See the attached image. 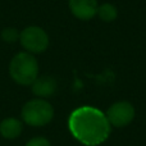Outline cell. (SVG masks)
<instances>
[{"label":"cell","instance_id":"9c48e42d","mask_svg":"<svg viewBox=\"0 0 146 146\" xmlns=\"http://www.w3.org/2000/svg\"><path fill=\"white\" fill-rule=\"evenodd\" d=\"M96 14L103 22L110 23L113 21H115L117 17H118V9H117L115 5L110 4V3H104V4L98 7V13Z\"/></svg>","mask_w":146,"mask_h":146},{"label":"cell","instance_id":"3957f363","mask_svg":"<svg viewBox=\"0 0 146 146\" xmlns=\"http://www.w3.org/2000/svg\"><path fill=\"white\" fill-rule=\"evenodd\" d=\"M22 122L31 127H44L54 118V108L46 99L36 98L25 103L21 110Z\"/></svg>","mask_w":146,"mask_h":146},{"label":"cell","instance_id":"30bf717a","mask_svg":"<svg viewBox=\"0 0 146 146\" xmlns=\"http://www.w3.org/2000/svg\"><path fill=\"white\" fill-rule=\"evenodd\" d=\"M19 31L17 30L15 27H7L1 31V38L3 41L8 44H14L17 41H19Z\"/></svg>","mask_w":146,"mask_h":146},{"label":"cell","instance_id":"ba28073f","mask_svg":"<svg viewBox=\"0 0 146 146\" xmlns=\"http://www.w3.org/2000/svg\"><path fill=\"white\" fill-rule=\"evenodd\" d=\"M23 131V122L14 117H8L0 122V135L5 140H14Z\"/></svg>","mask_w":146,"mask_h":146},{"label":"cell","instance_id":"6da1fadb","mask_svg":"<svg viewBox=\"0 0 146 146\" xmlns=\"http://www.w3.org/2000/svg\"><path fill=\"white\" fill-rule=\"evenodd\" d=\"M68 128L72 136L86 146H99L108 140L111 126L105 113L94 106H80L68 118Z\"/></svg>","mask_w":146,"mask_h":146},{"label":"cell","instance_id":"7a4b0ae2","mask_svg":"<svg viewBox=\"0 0 146 146\" xmlns=\"http://www.w3.org/2000/svg\"><path fill=\"white\" fill-rule=\"evenodd\" d=\"M38 63L35 55L27 51L17 53L9 63V76L21 86H31L38 77Z\"/></svg>","mask_w":146,"mask_h":146},{"label":"cell","instance_id":"5b68a950","mask_svg":"<svg viewBox=\"0 0 146 146\" xmlns=\"http://www.w3.org/2000/svg\"><path fill=\"white\" fill-rule=\"evenodd\" d=\"M105 115L111 127L123 128V127L128 126L135 119L136 110H135V106L129 101L121 100L111 104L109 106V109L106 110Z\"/></svg>","mask_w":146,"mask_h":146},{"label":"cell","instance_id":"52a82bcc","mask_svg":"<svg viewBox=\"0 0 146 146\" xmlns=\"http://www.w3.org/2000/svg\"><path fill=\"white\" fill-rule=\"evenodd\" d=\"M31 88L36 98L48 99L56 92L58 83H56L55 78L51 76H38L35 80V82L31 85Z\"/></svg>","mask_w":146,"mask_h":146},{"label":"cell","instance_id":"277c9868","mask_svg":"<svg viewBox=\"0 0 146 146\" xmlns=\"http://www.w3.org/2000/svg\"><path fill=\"white\" fill-rule=\"evenodd\" d=\"M19 42L27 53L41 54L49 48L50 38L44 28L38 26H28L19 33Z\"/></svg>","mask_w":146,"mask_h":146},{"label":"cell","instance_id":"8fae6325","mask_svg":"<svg viewBox=\"0 0 146 146\" xmlns=\"http://www.w3.org/2000/svg\"><path fill=\"white\" fill-rule=\"evenodd\" d=\"M25 146H51V144L46 137L36 136V137H32V139L28 140Z\"/></svg>","mask_w":146,"mask_h":146},{"label":"cell","instance_id":"8992f818","mask_svg":"<svg viewBox=\"0 0 146 146\" xmlns=\"http://www.w3.org/2000/svg\"><path fill=\"white\" fill-rule=\"evenodd\" d=\"M69 10L77 19L90 21L98 13V0H68Z\"/></svg>","mask_w":146,"mask_h":146}]
</instances>
